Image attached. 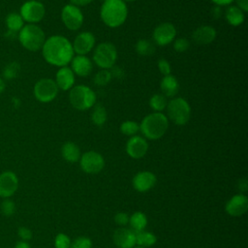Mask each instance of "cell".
<instances>
[{"label": "cell", "mask_w": 248, "mask_h": 248, "mask_svg": "<svg viewBox=\"0 0 248 248\" xmlns=\"http://www.w3.org/2000/svg\"><path fill=\"white\" fill-rule=\"evenodd\" d=\"M42 52L48 64L59 68L71 63L75 53L72 43L61 35H53L47 38L43 45Z\"/></svg>", "instance_id": "1"}, {"label": "cell", "mask_w": 248, "mask_h": 248, "mask_svg": "<svg viewBox=\"0 0 248 248\" xmlns=\"http://www.w3.org/2000/svg\"><path fill=\"white\" fill-rule=\"evenodd\" d=\"M100 16L107 26L116 28L125 22L128 16V8L122 0H106L101 7Z\"/></svg>", "instance_id": "2"}, {"label": "cell", "mask_w": 248, "mask_h": 248, "mask_svg": "<svg viewBox=\"0 0 248 248\" xmlns=\"http://www.w3.org/2000/svg\"><path fill=\"white\" fill-rule=\"evenodd\" d=\"M169 128V119L162 112L147 114L140 122V130L148 140H159Z\"/></svg>", "instance_id": "3"}, {"label": "cell", "mask_w": 248, "mask_h": 248, "mask_svg": "<svg viewBox=\"0 0 248 248\" xmlns=\"http://www.w3.org/2000/svg\"><path fill=\"white\" fill-rule=\"evenodd\" d=\"M20 45L30 51H37L43 47L46 41L45 32L36 24H26L18 32Z\"/></svg>", "instance_id": "4"}, {"label": "cell", "mask_w": 248, "mask_h": 248, "mask_svg": "<svg viewBox=\"0 0 248 248\" xmlns=\"http://www.w3.org/2000/svg\"><path fill=\"white\" fill-rule=\"evenodd\" d=\"M69 101L71 105L78 110H86L96 104V94L88 86L79 84L70 89Z\"/></svg>", "instance_id": "5"}, {"label": "cell", "mask_w": 248, "mask_h": 248, "mask_svg": "<svg viewBox=\"0 0 248 248\" xmlns=\"http://www.w3.org/2000/svg\"><path fill=\"white\" fill-rule=\"evenodd\" d=\"M168 119L176 125H185L191 116V108L189 103L181 98H172L166 107Z\"/></svg>", "instance_id": "6"}, {"label": "cell", "mask_w": 248, "mask_h": 248, "mask_svg": "<svg viewBox=\"0 0 248 248\" xmlns=\"http://www.w3.org/2000/svg\"><path fill=\"white\" fill-rule=\"evenodd\" d=\"M117 59V50L113 44L104 42L99 44L93 52L94 63L103 70L111 69Z\"/></svg>", "instance_id": "7"}, {"label": "cell", "mask_w": 248, "mask_h": 248, "mask_svg": "<svg viewBox=\"0 0 248 248\" xmlns=\"http://www.w3.org/2000/svg\"><path fill=\"white\" fill-rule=\"evenodd\" d=\"M58 87L51 78L39 79L33 89L35 98L41 103H49L54 100L58 94Z\"/></svg>", "instance_id": "8"}, {"label": "cell", "mask_w": 248, "mask_h": 248, "mask_svg": "<svg viewBox=\"0 0 248 248\" xmlns=\"http://www.w3.org/2000/svg\"><path fill=\"white\" fill-rule=\"evenodd\" d=\"M46 14V8L44 4L38 0H28L20 7L19 15L23 21L30 24H35L41 21Z\"/></svg>", "instance_id": "9"}, {"label": "cell", "mask_w": 248, "mask_h": 248, "mask_svg": "<svg viewBox=\"0 0 248 248\" xmlns=\"http://www.w3.org/2000/svg\"><path fill=\"white\" fill-rule=\"evenodd\" d=\"M61 19L69 30L76 31L83 24V14L79 7L73 4H67L61 11Z\"/></svg>", "instance_id": "10"}, {"label": "cell", "mask_w": 248, "mask_h": 248, "mask_svg": "<svg viewBox=\"0 0 248 248\" xmlns=\"http://www.w3.org/2000/svg\"><path fill=\"white\" fill-rule=\"evenodd\" d=\"M80 168L86 173H98L100 172L104 166L105 160L103 156L96 151H87L80 157Z\"/></svg>", "instance_id": "11"}, {"label": "cell", "mask_w": 248, "mask_h": 248, "mask_svg": "<svg viewBox=\"0 0 248 248\" xmlns=\"http://www.w3.org/2000/svg\"><path fill=\"white\" fill-rule=\"evenodd\" d=\"M176 36V29L170 22H163L157 25L153 31V41L158 46H164L170 44Z\"/></svg>", "instance_id": "12"}, {"label": "cell", "mask_w": 248, "mask_h": 248, "mask_svg": "<svg viewBox=\"0 0 248 248\" xmlns=\"http://www.w3.org/2000/svg\"><path fill=\"white\" fill-rule=\"evenodd\" d=\"M95 37L91 32H81L74 40L72 46L74 52L78 55H85L89 53L95 46Z\"/></svg>", "instance_id": "13"}, {"label": "cell", "mask_w": 248, "mask_h": 248, "mask_svg": "<svg viewBox=\"0 0 248 248\" xmlns=\"http://www.w3.org/2000/svg\"><path fill=\"white\" fill-rule=\"evenodd\" d=\"M148 150V143L146 140L140 136L131 137L126 144V152L133 159L142 158Z\"/></svg>", "instance_id": "14"}, {"label": "cell", "mask_w": 248, "mask_h": 248, "mask_svg": "<svg viewBox=\"0 0 248 248\" xmlns=\"http://www.w3.org/2000/svg\"><path fill=\"white\" fill-rule=\"evenodd\" d=\"M18 187V179L16 173L7 170L0 174V197L10 198L13 196Z\"/></svg>", "instance_id": "15"}, {"label": "cell", "mask_w": 248, "mask_h": 248, "mask_svg": "<svg viewBox=\"0 0 248 248\" xmlns=\"http://www.w3.org/2000/svg\"><path fill=\"white\" fill-rule=\"evenodd\" d=\"M228 214L233 217L241 216L248 209V199L246 196L239 194L233 196L226 204L225 207Z\"/></svg>", "instance_id": "16"}, {"label": "cell", "mask_w": 248, "mask_h": 248, "mask_svg": "<svg viewBox=\"0 0 248 248\" xmlns=\"http://www.w3.org/2000/svg\"><path fill=\"white\" fill-rule=\"evenodd\" d=\"M113 242L120 248H133L136 245L135 232L126 228H119L114 231Z\"/></svg>", "instance_id": "17"}, {"label": "cell", "mask_w": 248, "mask_h": 248, "mask_svg": "<svg viewBox=\"0 0 248 248\" xmlns=\"http://www.w3.org/2000/svg\"><path fill=\"white\" fill-rule=\"evenodd\" d=\"M93 68L92 61L85 55H77L71 61V70L78 77H87Z\"/></svg>", "instance_id": "18"}, {"label": "cell", "mask_w": 248, "mask_h": 248, "mask_svg": "<svg viewBox=\"0 0 248 248\" xmlns=\"http://www.w3.org/2000/svg\"><path fill=\"white\" fill-rule=\"evenodd\" d=\"M55 83L58 89L63 91L70 90L75 84V74L70 67H60L55 76Z\"/></svg>", "instance_id": "19"}, {"label": "cell", "mask_w": 248, "mask_h": 248, "mask_svg": "<svg viewBox=\"0 0 248 248\" xmlns=\"http://www.w3.org/2000/svg\"><path fill=\"white\" fill-rule=\"evenodd\" d=\"M156 183V176L151 171H140L133 178V186L139 192L150 190Z\"/></svg>", "instance_id": "20"}, {"label": "cell", "mask_w": 248, "mask_h": 248, "mask_svg": "<svg viewBox=\"0 0 248 248\" xmlns=\"http://www.w3.org/2000/svg\"><path fill=\"white\" fill-rule=\"evenodd\" d=\"M216 35H217V32L213 26L202 25V26H199L193 32L192 38L199 45H208L215 40Z\"/></svg>", "instance_id": "21"}, {"label": "cell", "mask_w": 248, "mask_h": 248, "mask_svg": "<svg viewBox=\"0 0 248 248\" xmlns=\"http://www.w3.org/2000/svg\"><path fill=\"white\" fill-rule=\"evenodd\" d=\"M160 87L164 96L173 98L178 93L179 83L175 77L171 75H168V76H164V78H162Z\"/></svg>", "instance_id": "22"}, {"label": "cell", "mask_w": 248, "mask_h": 248, "mask_svg": "<svg viewBox=\"0 0 248 248\" xmlns=\"http://www.w3.org/2000/svg\"><path fill=\"white\" fill-rule=\"evenodd\" d=\"M61 153L63 158L70 163H76L80 159L79 148L76 143L72 141H67L63 144L61 148Z\"/></svg>", "instance_id": "23"}, {"label": "cell", "mask_w": 248, "mask_h": 248, "mask_svg": "<svg viewBox=\"0 0 248 248\" xmlns=\"http://www.w3.org/2000/svg\"><path fill=\"white\" fill-rule=\"evenodd\" d=\"M225 17L228 23L232 26H238L243 23L245 16L244 13L236 6H230L225 13Z\"/></svg>", "instance_id": "24"}, {"label": "cell", "mask_w": 248, "mask_h": 248, "mask_svg": "<svg viewBox=\"0 0 248 248\" xmlns=\"http://www.w3.org/2000/svg\"><path fill=\"white\" fill-rule=\"evenodd\" d=\"M6 24L9 34L16 35L23 27V19L17 13H11L6 17Z\"/></svg>", "instance_id": "25"}, {"label": "cell", "mask_w": 248, "mask_h": 248, "mask_svg": "<svg viewBox=\"0 0 248 248\" xmlns=\"http://www.w3.org/2000/svg\"><path fill=\"white\" fill-rule=\"evenodd\" d=\"M136 234V244L141 247H149L155 244L156 242V236L148 232L140 231V232H135Z\"/></svg>", "instance_id": "26"}, {"label": "cell", "mask_w": 248, "mask_h": 248, "mask_svg": "<svg viewBox=\"0 0 248 248\" xmlns=\"http://www.w3.org/2000/svg\"><path fill=\"white\" fill-rule=\"evenodd\" d=\"M129 223L135 232H140L143 231L146 227L147 219L145 214H143L142 212H135L129 218Z\"/></svg>", "instance_id": "27"}, {"label": "cell", "mask_w": 248, "mask_h": 248, "mask_svg": "<svg viewBox=\"0 0 248 248\" xmlns=\"http://www.w3.org/2000/svg\"><path fill=\"white\" fill-rule=\"evenodd\" d=\"M107 110L102 105H96L91 113V120L96 126H102L107 120Z\"/></svg>", "instance_id": "28"}, {"label": "cell", "mask_w": 248, "mask_h": 248, "mask_svg": "<svg viewBox=\"0 0 248 248\" xmlns=\"http://www.w3.org/2000/svg\"><path fill=\"white\" fill-rule=\"evenodd\" d=\"M168 105L167 97L163 94H155L149 100V106L155 112H161Z\"/></svg>", "instance_id": "29"}, {"label": "cell", "mask_w": 248, "mask_h": 248, "mask_svg": "<svg viewBox=\"0 0 248 248\" xmlns=\"http://www.w3.org/2000/svg\"><path fill=\"white\" fill-rule=\"evenodd\" d=\"M136 50L140 55L146 56V55H151L152 53H154L155 47H154V45L150 41L141 39L137 42Z\"/></svg>", "instance_id": "30"}, {"label": "cell", "mask_w": 248, "mask_h": 248, "mask_svg": "<svg viewBox=\"0 0 248 248\" xmlns=\"http://www.w3.org/2000/svg\"><path fill=\"white\" fill-rule=\"evenodd\" d=\"M140 131V125L133 120H127L124 121L123 123H121L120 125V132L125 135V136H129V137H133L135 136L138 132Z\"/></svg>", "instance_id": "31"}, {"label": "cell", "mask_w": 248, "mask_h": 248, "mask_svg": "<svg viewBox=\"0 0 248 248\" xmlns=\"http://www.w3.org/2000/svg\"><path fill=\"white\" fill-rule=\"evenodd\" d=\"M112 77L109 70H101L94 77V82L98 86H104L111 80Z\"/></svg>", "instance_id": "32"}, {"label": "cell", "mask_w": 248, "mask_h": 248, "mask_svg": "<svg viewBox=\"0 0 248 248\" xmlns=\"http://www.w3.org/2000/svg\"><path fill=\"white\" fill-rule=\"evenodd\" d=\"M55 248H70L71 247V241L68 235L65 233H58L54 240Z\"/></svg>", "instance_id": "33"}, {"label": "cell", "mask_w": 248, "mask_h": 248, "mask_svg": "<svg viewBox=\"0 0 248 248\" xmlns=\"http://www.w3.org/2000/svg\"><path fill=\"white\" fill-rule=\"evenodd\" d=\"M0 208H1L2 214H4L5 216H11L16 211V205L11 200L3 201L2 203H1Z\"/></svg>", "instance_id": "34"}, {"label": "cell", "mask_w": 248, "mask_h": 248, "mask_svg": "<svg viewBox=\"0 0 248 248\" xmlns=\"http://www.w3.org/2000/svg\"><path fill=\"white\" fill-rule=\"evenodd\" d=\"M19 71V65L16 62L10 63L3 72V75L5 76L6 78H13L17 76V73Z\"/></svg>", "instance_id": "35"}, {"label": "cell", "mask_w": 248, "mask_h": 248, "mask_svg": "<svg viewBox=\"0 0 248 248\" xmlns=\"http://www.w3.org/2000/svg\"><path fill=\"white\" fill-rule=\"evenodd\" d=\"M92 242L90 238L85 236H80L76 238L71 244V248H91Z\"/></svg>", "instance_id": "36"}, {"label": "cell", "mask_w": 248, "mask_h": 248, "mask_svg": "<svg viewBox=\"0 0 248 248\" xmlns=\"http://www.w3.org/2000/svg\"><path fill=\"white\" fill-rule=\"evenodd\" d=\"M190 46V42L185 38H178L173 42V48L177 52H184Z\"/></svg>", "instance_id": "37"}, {"label": "cell", "mask_w": 248, "mask_h": 248, "mask_svg": "<svg viewBox=\"0 0 248 248\" xmlns=\"http://www.w3.org/2000/svg\"><path fill=\"white\" fill-rule=\"evenodd\" d=\"M158 68H159L160 73H161L163 76L170 75V72H171L170 64L169 61L166 60L165 58H160V59L158 60Z\"/></svg>", "instance_id": "38"}, {"label": "cell", "mask_w": 248, "mask_h": 248, "mask_svg": "<svg viewBox=\"0 0 248 248\" xmlns=\"http://www.w3.org/2000/svg\"><path fill=\"white\" fill-rule=\"evenodd\" d=\"M114 221L116 224H118L120 226H124L127 223H129V216L126 213L119 212L114 216Z\"/></svg>", "instance_id": "39"}, {"label": "cell", "mask_w": 248, "mask_h": 248, "mask_svg": "<svg viewBox=\"0 0 248 248\" xmlns=\"http://www.w3.org/2000/svg\"><path fill=\"white\" fill-rule=\"evenodd\" d=\"M18 235L19 237L23 240V241H26V240H29L32 238V232L29 229L25 228V227H20L18 229Z\"/></svg>", "instance_id": "40"}, {"label": "cell", "mask_w": 248, "mask_h": 248, "mask_svg": "<svg viewBox=\"0 0 248 248\" xmlns=\"http://www.w3.org/2000/svg\"><path fill=\"white\" fill-rule=\"evenodd\" d=\"M236 7H238L243 13L248 11V0H235Z\"/></svg>", "instance_id": "41"}, {"label": "cell", "mask_w": 248, "mask_h": 248, "mask_svg": "<svg viewBox=\"0 0 248 248\" xmlns=\"http://www.w3.org/2000/svg\"><path fill=\"white\" fill-rule=\"evenodd\" d=\"M211 14H212V16H213V17L214 18H216V19H218V18H220L221 17V16H222V10H221V7L220 6H214L213 8H212V12H211Z\"/></svg>", "instance_id": "42"}, {"label": "cell", "mask_w": 248, "mask_h": 248, "mask_svg": "<svg viewBox=\"0 0 248 248\" xmlns=\"http://www.w3.org/2000/svg\"><path fill=\"white\" fill-rule=\"evenodd\" d=\"M238 189L241 192H246L248 189V183H247V179L246 178H242L238 181V185H237Z\"/></svg>", "instance_id": "43"}, {"label": "cell", "mask_w": 248, "mask_h": 248, "mask_svg": "<svg viewBox=\"0 0 248 248\" xmlns=\"http://www.w3.org/2000/svg\"><path fill=\"white\" fill-rule=\"evenodd\" d=\"M93 0H71V4L77 6V7H81V6H86L90 4Z\"/></svg>", "instance_id": "44"}, {"label": "cell", "mask_w": 248, "mask_h": 248, "mask_svg": "<svg viewBox=\"0 0 248 248\" xmlns=\"http://www.w3.org/2000/svg\"><path fill=\"white\" fill-rule=\"evenodd\" d=\"M216 6H229L230 4L232 3L233 0H211Z\"/></svg>", "instance_id": "45"}, {"label": "cell", "mask_w": 248, "mask_h": 248, "mask_svg": "<svg viewBox=\"0 0 248 248\" xmlns=\"http://www.w3.org/2000/svg\"><path fill=\"white\" fill-rule=\"evenodd\" d=\"M15 248H30V245H29L26 241L21 240V241L16 242V244Z\"/></svg>", "instance_id": "46"}, {"label": "cell", "mask_w": 248, "mask_h": 248, "mask_svg": "<svg viewBox=\"0 0 248 248\" xmlns=\"http://www.w3.org/2000/svg\"><path fill=\"white\" fill-rule=\"evenodd\" d=\"M4 88H5V83H4L3 79L0 78V93L4 90Z\"/></svg>", "instance_id": "47"}, {"label": "cell", "mask_w": 248, "mask_h": 248, "mask_svg": "<svg viewBox=\"0 0 248 248\" xmlns=\"http://www.w3.org/2000/svg\"><path fill=\"white\" fill-rule=\"evenodd\" d=\"M124 2H132V1H136V0H122Z\"/></svg>", "instance_id": "48"}, {"label": "cell", "mask_w": 248, "mask_h": 248, "mask_svg": "<svg viewBox=\"0 0 248 248\" xmlns=\"http://www.w3.org/2000/svg\"><path fill=\"white\" fill-rule=\"evenodd\" d=\"M134 248H144V247H141V246H138V247H134Z\"/></svg>", "instance_id": "49"}, {"label": "cell", "mask_w": 248, "mask_h": 248, "mask_svg": "<svg viewBox=\"0 0 248 248\" xmlns=\"http://www.w3.org/2000/svg\"><path fill=\"white\" fill-rule=\"evenodd\" d=\"M104 1H106V0H104Z\"/></svg>", "instance_id": "50"}]
</instances>
